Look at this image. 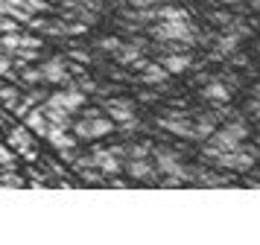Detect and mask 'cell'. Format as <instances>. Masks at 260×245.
<instances>
[{
  "label": "cell",
  "instance_id": "1",
  "mask_svg": "<svg viewBox=\"0 0 260 245\" xmlns=\"http://www.w3.org/2000/svg\"><path fill=\"white\" fill-rule=\"evenodd\" d=\"M149 35L158 38V41H164V44H170V41L193 44V41L199 38V32H196V26L190 23V18H178V21H155L152 26H149Z\"/></svg>",
  "mask_w": 260,
  "mask_h": 245
},
{
  "label": "cell",
  "instance_id": "2",
  "mask_svg": "<svg viewBox=\"0 0 260 245\" xmlns=\"http://www.w3.org/2000/svg\"><path fill=\"white\" fill-rule=\"evenodd\" d=\"M260 158V149L257 146H251L246 140H240V146L231 152H219L213 163H216V169H228V172H248L254 161Z\"/></svg>",
  "mask_w": 260,
  "mask_h": 245
},
{
  "label": "cell",
  "instance_id": "3",
  "mask_svg": "<svg viewBox=\"0 0 260 245\" xmlns=\"http://www.w3.org/2000/svg\"><path fill=\"white\" fill-rule=\"evenodd\" d=\"M117 128V123L111 120V117H82V120H76V123H71V131L76 134V140H96V137H106V134H111Z\"/></svg>",
  "mask_w": 260,
  "mask_h": 245
},
{
  "label": "cell",
  "instance_id": "4",
  "mask_svg": "<svg viewBox=\"0 0 260 245\" xmlns=\"http://www.w3.org/2000/svg\"><path fill=\"white\" fill-rule=\"evenodd\" d=\"M152 163H155L158 172L178 175L181 181H190V172H193V166H184L181 163V155L176 149H167V146H152Z\"/></svg>",
  "mask_w": 260,
  "mask_h": 245
},
{
  "label": "cell",
  "instance_id": "5",
  "mask_svg": "<svg viewBox=\"0 0 260 245\" xmlns=\"http://www.w3.org/2000/svg\"><path fill=\"white\" fill-rule=\"evenodd\" d=\"M6 146H12L15 155H21L26 161H36L38 152H36V140H32V131L24 126V123H18L6 131Z\"/></svg>",
  "mask_w": 260,
  "mask_h": 245
},
{
  "label": "cell",
  "instance_id": "6",
  "mask_svg": "<svg viewBox=\"0 0 260 245\" xmlns=\"http://www.w3.org/2000/svg\"><path fill=\"white\" fill-rule=\"evenodd\" d=\"M158 126L176 134V137H187V140H196V126H193V114L187 111H167V117L158 120Z\"/></svg>",
  "mask_w": 260,
  "mask_h": 245
},
{
  "label": "cell",
  "instance_id": "7",
  "mask_svg": "<svg viewBox=\"0 0 260 245\" xmlns=\"http://www.w3.org/2000/svg\"><path fill=\"white\" fill-rule=\"evenodd\" d=\"M44 102H50V105H56V108H64V111L76 114V111H79L82 105H88V93L79 91L76 85H64L61 91L47 93V99H44Z\"/></svg>",
  "mask_w": 260,
  "mask_h": 245
},
{
  "label": "cell",
  "instance_id": "8",
  "mask_svg": "<svg viewBox=\"0 0 260 245\" xmlns=\"http://www.w3.org/2000/svg\"><path fill=\"white\" fill-rule=\"evenodd\" d=\"M123 169L129 172L132 181H146V184H152L155 178H158V169H155L152 158H126Z\"/></svg>",
  "mask_w": 260,
  "mask_h": 245
},
{
  "label": "cell",
  "instance_id": "9",
  "mask_svg": "<svg viewBox=\"0 0 260 245\" xmlns=\"http://www.w3.org/2000/svg\"><path fill=\"white\" fill-rule=\"evenodd\" d=\"M38 70H41V79L47 85H73V76L68 73L64 58H47Z\"/></svg>",
  "mask_w": 260,
  "mask_h": 245
},
{
  "label": "cell",
  "instance_id": "10",
  "mask_svg": "<svg viewBox=\"0 0 260 245\" xmlns=\"http://www.w3.org/2000/svg\"><path fill=\"white\" fill-rule=\"evenodd\" d=\"M202 96H205L208 102H213V105H228V99H231V88H228V85H225L222 79L211 76V79H205Z\"/></svg>",
  "mask_w": 260,
  "mask_h": 245
},
{
  "label": "cell",
  "instance_id": "11",
  "mask_svg": "<svg viewBox=\"0 0 260 245\" xmlns=\"http://www.w3.org/2000/svg\"><path fill=\"white\" fill-rule=\"evenodd\" d=\"M91 158H94V166H96L103 175H117V172H123V161H120L117 155H111L108 149H94V152H91Z\"/></svg>",
  "mask_w": 260,
  "mask_h": 245
},
{
  "label": "cell",
  "instance_id": "12",
  "mask_svg": "<svg viewBox=\"0 0 260 245\" xmlns=\"http://www.w3.org/2000/svg\"><path fill=\"white\" fill-rule=\"evenodd\" d=\"M106 114L120 126V123H126L129 117H135V102H132V99H123V96L106 99Z\"/></svg>",
  "mask_w": 260,
  "mask_h": 245
},
{
  "label": "cell",
  "instance_id": "13",
  "mask_svg": "<svg viewBox=\"0 0 260 245\" xmlns=\"http://www.w3.org/2000/svg\"><path fill=\"white\" fill-rule=\"evenodd\" d=\"M44 99H47V93L41 91L38 85H32V88H29L26 93H21V99H18V105H15L12 111H15L18 117H24L26 111H29V108H36V105H41Z\"/></svg>",
  "mask_w": 260,
  "mask_h": 245
},
{
  "label": "cell",
  "instance_id": "14",
  "mask_svg": "<svg viewBox=\"0 0 260 245\" xmlns=\"http://www.w3.org/2000/svg\"><path fill=\"white\" fill-rule=\"evenodd\" d=\"M143 50H146V41H143V38H135V41H129V44H123V41H120L114 58H117L120 64H132L138 56H143Z\"/></svg>",
  "mask_w": 260,
  "mask_h": 245
},
{
  "label": "cell",
  "instance_id": "15",
  "mask_svg": "<svg viewBox=\"0 0 260 245\" xmlns=\"http://www.w3.org/2000/svg\"><path fill=\"white\" fill-rule=\"evenodd\" d=\"M24 126L29 128L32 134H38V137H44V134H47L50 123H47V117H44V111H41V105L29 108V111L24 114Z\"/></svg>",
  "mask_w": 260,
  "mask_h": 245
},
{
  "label": "cell",
  "instance_id": "16",
  "mask_svg": "<svg viewBox=\"0 0 260 245\" xmlns=\"http://www.w3.org/2000/svg\"><path fill=\"white\" fill-rule=\"evenodd\" d=\"M41 111H44V117H47L50 126H56V128H71V123H73V114H71V111L56 108V105H50V102H41Z\"/></svg>",
  "mask_w": 260,
  "mask_h": 245
},
{
  "label": "cell",
  "instance_id": "17",
  "mask_svg": "<svg viewBox=\"0 0 260 245\" xmlns=\"http://www.w3.org/2000/svg\"><path fill=\"white\" fill-rule=\"evenodd\" d=\"M161 64L170 70V76H176V73L190 70V64H193V61H190L187 53H164V56H161Z\"/></svg>",
  "mask_w": 260,
  "mask_h": 245
},
{
  "label": "cell",
  "instance_id": "18",
  "mask_svg": "<svg viewBox=\"0 0 260 245\" xmlns=\"http://www.w3.org/2000/svg\"><path fill=\"white\" fill-rule=\"evenodd\" d=\"M138 79H141L143 85H164V82L170 79V70H167L164 64H152V61H149V64L141 70Z\"/></svg>",
  "mask_w": 260,
  "mask_h": 245
},
{
  "label": "cell",
  "instance_id": "19",
  "mask_svg": "<svg viewBox=\"0 0 260 245\" xmlns=\"http://www.w3.org/2000/svg\"><path fill=\"white\" fill-rule=\"evenodd\" d=\"M237 47H240V38L231 35V32H222L216 41H213V53H216L219 58H225V56H231V53H237Z\"/></svg>",
  "mask_w": 260,
  "mask_h": 245
},
{
  "label": "cell",
  "instance_id": "20",
  "mask_svg": "<svg viewBox=\"0 0 260 245\" xmlns=\"http://www.w3.org/2000/svg\"><path fill=\"white\" fill-rule=\"evenodd\" d=\"M6 187H9V190H24L26 181L15 172V169H0V190H6Z\"/></svg>",
  "mask_w": 260,
  "mask_h": 245
},
{
  "label": "cell",
  "instance_id": "21",
  "mask_svg": "<svg viewBox=\"0 0 260 245\" xmlns=\"http://www.w3.org/2000/svg\"><path fill=\"white\" fill-rule=\"evenodd\" d=\"M225 131L234 134L237 140H248V134H251V128H248V123L243 117H231V123H225Z\"/></svg>",
  "mask_w": 260,
  "mask_h": 245
},
{
  "label": "cell",
  "instance_id": "22",
  "mask_svg": "<svg viewBox=\"0 0 260 245\" xmlns=\"http://www.w3.org/2000/svg\"><path fill=\"white\" fill-rule=\"evenodd\" d=\"M18 99H21V91L15 85H0V105L6 111H12L15 105H18Z\"/></svg>",
  "mask_w": 260,
  "mask_h": 245
},
{
  "label": "cell",
  "instance_id": "23",
  "mask_svg": "<svg viewBox=\"0 0 260 245\" xmlns=\"http://www.w3.org/2000/svg\"><path fill=\"white\" fill-rule=\"evenodd\" d=\"M18 79L24 82L26 88H32V85H41V70L38 67H29V64H21V67H18Z\"/></svg>",
  "mask_w": 260,
  "mask_h": 245
},
{
  "label": "cell",
  "instance_id": "24",
  "mask_svg": "<svg viewBox=\"0 0 260 245\" xmlns=\"http://www.w3.org/2000/svg\"><path fill=\"white\" fill-rule=\"evenodd\" d=\"M0 47L6 53H18L21 50V32H0Z\"/></svg>",
  "mask_w": 260,
  "mask_h": 245
},
{
  "label": "cell",
  "instance_id": "25",
  "mask_svg": "<svg viewBox=\"0 0 260 245\" xmlns=\"http://www.w3.org/2000/svg\"><path fill=\"white\" fill-rule=\"evenodd\" d=\"M152 143H126V158H149Z\"/></svg>",
  "mask_w": 260,
  "mask_h": 245
},
{
  "label": "cell",
  "instance_id": "26",
  "mask_svg": "<svg viewBox=\"0 0 260 245\" xmlns=\"http://www.w3.org/2000/svg\"><path fill=\"white\" fill-rule=\"evenodd\" d=\"M225 32L237 35V38H251V26L248 23H240L237 18H231V21L225 23Z\"/></svg>",
  "mask_w": 260,
  "mask_h": 245
},
{
  "label": "cell",
  "instance_id": "27",
  "mask_svg": "<svg viewBox=\"0 0 260 245\" xmlns=\"http://www.w3.org/2000/svg\"><path fill=\"white\" fill-rule=\"evenodd\" d=\"M0 169H15V152H12V146H0Z\"/></svg>",
  "mask_w": 260,
  "mask_h": 245
},
{
  "label": "cell",
  "instance_id": "28",
  "mask_svg": "<svg viewBox=\"0 0 260 245\" xmlns=\"http://www.w3.org/2000/svg\"><path fill=\"white\" fill-rule=\"evenodd\" d=\"M21 29H24V26L15 21V18H9V15L0 12V32H21Z\"/></svg>",
  "mask_w": 260,
  "mask_h": 245
},
{
  "label": "cell",
  "instance_id": "29",
  "mask_svg": "<svg viewBox=\"0 0 260 245\" xmlns=\"http://www.w3.org/2000/svg\"><path fill=\"white\" fill-rule=\"evenodd\" d=\"M41 44H44V41H41L38 35H29V32L21 29V47H26V50H41Z\"/></svg>",
  "mask_w": 260,
  "mask_h": 245
},
{
  "label": "cell",
  "instance_id": "30",
  "mask_svg": "<svg viewBox=\"0 0 260 245\" xmlns=\"http://www.w3.org/2000/svg\"><path fill=\"white\" fill-rule=\"evenodd\" d=\"M117 47H120V38H114V35H108V38L100 41V50H103V53H111V56L117 53Z\"/></svg>",
  "mask_w": 260,
  "mask_h": 245
},
{
  "label": "cell",
  "instance_id": "31",
  "mask_svg": "<svg viewBox=\"0 0 260 245\" xmlns=\"http://www.w3.org/2000/svg\"><path fill=\"white\" fill-rule=\"evenodd\" d=\"M132 9H155V6H161L167 0H126Z\"/></svg>",
  "mask_w": 260,
  "mask_h": 245
},
{
  "label": "cell",
  "instance_id": "32",
  "mask_svg": "<svg viewBox=\"0 0 260 245\" xmlns=\"http://www.w3.org/2000/svg\"><path fill=\"white\" fill-rule=\"evenodd\" d=\"M24 3H26L32 12H36V15H41V12L50 9V0H24Z\"/></svg>",
  "mask_w": 260,
  "mask_h": 245
},
{
  "label": "cell",
  "instance_id": "33",
  "mask_svg": "<svg viewBox=\"0 0 260 245\" xmlns=\"http://www.w3.org/2000/svg\"><path fill=\"white\" fill-rule=\"evenodd\" d=\"M120 128H123V131H138V128H141V120H138V117H129L126 123H120Z\"/></svg>",
  "mask_w": 260,
  "mask_h": 245
},
{
  "label": "cell",
  "instance_id": "34",
  "mask_svg": "<svg viewBox=\"0 0 260 245\" xmlns=\"http://www.w3.org/2000/svg\"><path fill=\"white\" fill-rule=\"evenodd\" d=\"M71 58H73V61H79V64H88V61H91V56H88V50H73V53H71Z\"/></svg>",
  "mask_w": 260,
  "mask_h": 245
},
{
  "label": "cell",
  "instance_id": "35",
  "mask_svg": "<svg viewBox=\"0 0 260 245\" xmlns=\"http://www.w3.org/2000/svg\"><path fill=\"white\" fill-rule=\"evenodd\" d=\"M111 155H117L120 161H126V143H114V146H108Z\"/></svg>",
  "mask_w": 260,
  "mask_h": 245
},
{
  "label": "cell",
  "instance_id": "36",
  "mask_svg": "<svg viewBox=\"0 0 260 245\" xmlns=\"http://www.w3.org/2000/svg\"><path fill=\"white\" fill-rule=\"evenodd\" d=\"M211 21H213V23H222V26H225V23L231 21V15H228V12H213Z\"/></svg>",
  "mask_w": 260,
  "mask_h": 245
},
{
  "label": "cell",
  "instance_id": "37",
  "mask_svg": "<svg viewBox=\"0 0 260 245\" xmlns=\"http://www.w3.org/2000/svg\"><path fill=\"white\" fill-rule=\"evenodd\" d=\"M108 187H114V190H126V187H129V181H123V178H117V175H111Z\"/></svg>",
  "mask_w": 260,
  "mask_h": 245
},
{
  "label": "cell",
  "instance_id": "38",
  "mask_svg": "<svg viewBox=\"0 0 260 245\" xmlns=\"http://www.w3.org/2000/svg\"><path fill=\"white\" fill-rule=\"evenodd\" d=\"M251 111H254V117L260 120V99H251Z\"/></svg>",
  "mask_w": 260,
  "mask_h": 245
},
{
  "label": "cell",
  "instance_id": "39",
  "mask_svg": "<svg viewBox=\"0 0 260 245\" xmlns=\"http://www.w3.org/2000/svg\"><path fill=\"white\" fill-rule=\"evenodd\" d=\"M141 99H143V102H155L158 96H155V93H146V91H143V93H141Z\"/></svg>",
  "mask_w": 260,
  "mask_h": 245
},
{
  "label": "cell",
  "instance_id": "40",
  "mask_svg": "<svg viewBox=\"0 0 260 245\" xmlns=\"http://www.w3.org/2000/svg\"><path fill=\"white\" fill-rule=\"evenodd\" d=\"M225 6H243V3H246V0H222Z\"/></svg>",
  "mask_w": 260,
  "mask_h": 245
},
{
  "label": "cell",
  "instance_id": "41",
  "mask_svg": "<svg viewBox=\"0 0 260 245\" xmlns=\"http://www.w3.org/2000/svg\"><path fill=\"white\" fill-rule=\"evenodd\" d=\"M6 3H15V6H18V3H24V0H6Z\"/></svg>",
  "mask_w": 260,
  "mask_h": 245
},
{
  "label": "cell",
  "instance_id": "42",
  "mask_svg": "<svg viewBox=\"0 0 260 245\" xmlns=\"http://www.w3.org/2000/svg\"><path fill=\"white\" fill-rule=\"evenodd\" d=\"M254 93H257V96H260V85H257V88H254Z\"/></svg>",
  "mask_w": 260,
  "mask_h": 245
},
{
  "label": "cell",
  "instance_id": "43",
  "mask_svg": "<svg viewBox=\"0 0 260 245\" xmlns=\"http://www.w3.org/2000/svg\"><path fill=\"white\" fill-rule=\"evenodd\" d=\"M257 146H260V134H257Z\"/></svg>",
  "mask_w": 260,
  "mask_h": 245
},
{
  "label": "cell",
  "instance_id": "44",
  "mask_svg": "<svg viewBox=\"0 0 260 245\" xmlns=\"http://www.w3.org/2000/svg\"><path fill=\"white\" fill-rule=\"evenodd\" d=\"M50 3H56V0H50Z\"/></svg>",
  "mask_w": 260,
  "mask_h": 245
},
{
  "label": "cell",
  "instance_id": "45",
  "mask_svg": "<svg viewBox=\"0 0 260 245\" xmlns=\"http://www.w3.org/2000/svg\"><path fill=\"white\" fill-rule=\"evenodd\" d=\"M76 3H79V0H76Z\"/></svg>",
  "mask_w": 260,
  "mask_h": 245
}]
</instances>
